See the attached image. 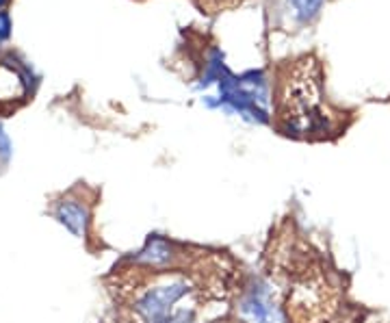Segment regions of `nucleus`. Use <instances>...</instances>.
Returning <instances> with one entry per match:
<instances>
[{
	"label": "nucleus",
	"mask_w": 390,
	"mask_h": 323,
	"mask_svg": "<svg viewBox=\"0 0 390 323\" xmlns=\"http://www.w3.org/2000/svg\"><path fill=\"white\" fill-rule=\"evenodd\" d=\"M282 122L288 135H304L328 126V118L319 104V85L308 72V61L295 67L284 85L282 94Z\"/></svg>",
	"instance_id": "1"
},
{
	"label": "nucleus",
	"mask_w": 390,
	"mask_h": 323,
	"mask_svg": "<svg viewBox=\"0 0 390 323\" xmlns=\"http://www.w3.org/2000/svg\"><path fill=\"white\" fill-rule=\"evenodd\" d=\"M187 291H189V284L184 278H167L145 291L137 299L135 308L148 323H161L169 319V312H172V308L184 297Z\"/></svg>",
	"instance_id": "2"
},
{
	"label": "nucleus",
	"mask_w": 390,
	"mask_h": 323,
	"mask_svg": "<svg viewBox=\"0 0 390 323\" xmlns=\"http://www.w3.org/2000/svg\"><path fill=\"white\" fill-rule=\"evenodd\" d=\"M55 219L65 226L74 237L85 239L87 237V228H89V209L87 204L74 198H65L61 202H57V206L53 209Z\"/></svg>",
	"instance_id": "3"
},
{
	"label": "nucleus",
	"mask_w": 390,
	"mask_h": 323,
	"mask_svg": "<svg viewBox=\"0 0 390 323\" xmlns=\"http://www.w3.org/2000/svg\"><path fill=\"white\" fill-rule=\"evenodd\" d=\"M241 315L250 323H269L271 321V306L260 295H248L241 302Z\"/></svg>",
	"instance_id": "4"
},
{
	"label": "nucleus",
	"mask_w": 390,
	"mask_h": 323,
	"mask_svg": "<svg viewBox=\"0 0 390 323\" xmlns=\"http://www.w3.org/2000/svg\"><path fill=\"white\" fill-rule=\"evenodd\" d=\"M172 259H174L172 247H169V243L163 241V239L148 241L145 249L139 254V261L141 263H148L150 267H165V265L172 263Z\"/></svg>",
	"instance_id": "5"
},
{
	"label": "nucleus",
	"mask_w": 390,
	"mask_h": 323,
	"mask_svg": "<svg viewBox=\"0 0 390 323\" xmlns=\"http://www.w3.org/2000/svg\"><path fill=\"white\" fill-rule=\"evenodd\" d=\"M290 3H292V7H295L300 20H310L319 13L323 0H290Z\"/></svg>",
	"instance_id": "6"
},
{
	"label": "nucleus",
	"mask_w": 390,
	"mask_h": 323,
	"mask_svg": "<svg viewBox=\"0 0 390 323\" xmlns=\"http://www.w3.org/2000/svg\"><path fill=\"white\" fill-rule=\"evenodd\" d=\"M11 33V20H9V13L0 11V39H7Z\"/></svg>",
	"instance_id": "7"
},
{
	"label": "nucleus",
	"mask_w": 390,
	"mask_h": 323,
	"mask_svg": "<svg viewBox=\"0 0 390 323\" xmlns=\"http://www.w3.org/2000/svg\"><path fill=\"white\" fill-rule=\"evenodd\" d=\"M9 152H11V144H9V137L3 132V128H0V154H3L5 158L9 156Z\"/></svg>",
	"instance_id": "8"
},
{
	"label": "nucleus",
	"mask_w": 390,
	"mask_h": 323,
	"mask_svg": "<svg viewBox=\"0 0 390 323\" xmlns=\"http://www.w3.org/2000/svg\"><path fill=\"white\" fill-rule=\"evenodd\" d=\"M161 323H191V321H184V319H165Z\"/></svg>",
	"instance_id": "9"
},
{
	"label": "nucleus",
	"mask_w": 390,
	"mask_h": 323,
	"mask_svg": "<svg viewBox=\"0 0 390 323\" xmlns=\"http://www.w3.org/2000/svg\"><path fill=\"white\" fill-rule=\"evenodd\" d=\"M5 3H7V0H0V7H3V5H5Z\"/></svg>",
	"instance_id": "10"
}]
</instances>
